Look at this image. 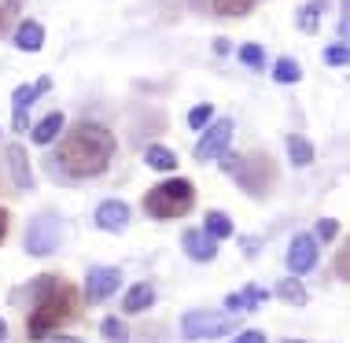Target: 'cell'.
<instances>
[{
  "mask_svg": "<svg viewBox=\"0 0 350 343\" xmlns=\"http://www.w3.org/2000/svg\"><path fill=\"white\" fill-rule=\"evenodd\" d=\"M33 133V144H41V148H49L55 137H59L63 133V111H52V114H44L41 122H37V126L30 129Z\"/></svg>",
  "mask_w": 350,
  "mask_h": 343,
  "instance_id": "2e32d148",
  "label": "cell"
},
{
  "mask_svg": "<svg viewBox=\"0 0 350 343\" xmlns=\"http://www.w3.org/2000/svg\"><path fill=\"white\" fill-rule=\"evenodd\" d=\"M4 236H8V211L0 207V244H4Z\"/></svg>",
  "mask_w": 350,
  "mask_h": 343,
  "instance_id": "1f68e13d",
  "label": "cell"
},
{
  "mask_svg": "<svg viewBox=\"0 0 350 343\" xmlns=\"http://www.w3.org/2000/svg\"><path fill=\"white\" fill-rule=\"evenodd\" d=\"M277 299H284L288 307H306L310 292H306V284H302L299 277H284V281H277Z\"/></svg>",
  "mask_w": 350,
  "mask_h": 343,
  "instance_id": "e0dca14e",
  "label": "cell"
},
{
  "mask_svg": "<svg viewBox=\"0 0 350 343\" xmlns=\"http://www.w3.org/2000/svg\"><path fill=\"white\" fill-rule=\"evenodd\" d=\"M44 343H81L78 336H52V340H44Z\"/></svg>",
  "mask_w": 350,
  "mask_h": 343,
  "instance_id": "d6a6232c",
  "label": "cell"
},
{
  "mask_svg": "<svg viewBox=\"0 0 350 343\" xmlns=\"http://www.w3.org/2000/svg\"><path fill=\"white\" fill-rule=\"evenodd\" d=\"M284 144H288V163H291V166H310V163H314V144H310L306 137L291 133Z\"/></svg>",
  "mask_w": 350,
  "mask_h": 343,
  "instance_id": "d6986e66",
  "label": "cell"
},
{
  "mask_svg": "<svg viewBox=\"0 0 350 343\" xmlns=\"http://www.w3.org/2000/svg\"><path fill=\"white\" fill-rule=\"evenodd\" d=\"M203 233L211 236V240H229L236 229H232V218L225 214V211H211V214L203 218Z\"/></svg>",
  "mask_w": 350,
  "mask_h": 343,
  "instance_id": "ac0fdd59",
  "label": "cell"
},
{
  "mask_svg": "<svg viewBox=\"0 0 350 343\" xmlns=\"http://www.w3.org/2000/svg\"><path fill=\"white\" fill-rule=\"evenodd\" d=\"M240 63L251 66V71H262V66H266V52H262V45L243 41V45H240Z\"/></svg>",
  "mask_w": 350,
  "mask_h": 343,
  "instance_id": "603a6c76",
  "label": "cell"
},
{
  "mask_svg": "<svg viewBox=\"0 0 350 343\" xmlns=\"http://www.w3.org/2000/svg\"><path fill=\"white\" fill-rule=\"evenodd\" d=\"M288 343H299V340H288Z\"/></svg>",
  "mask_w": 350,
  "mask_h": 343,
  "instance_id": "e575fe53",
  "label": "cell"
},
{
  "mask_svg": "<svg viewBox=\"0 0 350 343\" xmlns=\"http://www.w3.org/2000/svg\"><path fill=\"white\" fill-rule=\"evenodd\" d=\"M155 299H159L155 288H151L148 281H140V284H133V288L126 292V299H122V310H126V314H140V310H148Z\"/></svg>",
  "mask_w": 350,
  "mask_h": 343,
  "instance_id": "9a60e30c",
  "label": "cell"
},
{
  "mask_svg": "<svg viewBox=\"0 0 350 343\" xmlns=\"http://www.w3.org/2000/svg\"><path fill=\"white\" fill-rule=\"evenodd\" d=\"M118 284H122L118 266H92V270L85 273V299L103 303V299H111V295L118 292Z\"/></svg>",
  "mask_w": 350,
  "mask_h": 343,
  "instance_id": "ba28073f",
  "label": "cell"
},
{
  "mask_svg": "<svg viewBox=\"0 0 350 343\" xmlns=\"http://www.w3.org/2000/svg\"><path fill=\"white\" fill-rule=\"evenodd\" d=\"M49 89H52V81H49V78H37L33 85H18V89L12 92V107H15L12 129H15V133L30 129V103H33L37 97H44Z\"/></svg>",
  "mask_w": 350,
  "mask_h": 343,
  "instance_id": "9c48e42d",
  "label": "cell"
},
{
  "mask_svg": "<svg viewBox=\"0 0 350 343\" xmlns=\"http://www.w3.org/2000/svg\"><path fill=\"white\" fill-rule=\"evenodd\" d=\"M214 52H217V55H229V52H232V45L225 41V37H214Z\"/></svg>",
  "mask_w": 350,
  "mask_h": 343,
  "instance_id": "4dcf8cb0",
  "label": "cell"
},
{
  "mask_svg": "<svg viewBox=\"0 0 350 343\" xmlns=\"http://www.w3.org/2000/svg\"><path fill=\"white\" fill-rule=\"evenodd\" d=\"M96 225L103 233H122V229L129 225V207L122 203V199H103L96 207Z\"/></svg>",
  "mask_w": 350,
  "mask_h": 343,
  "instance_id": "7c38bea8",
  "label": "cell"
},
{
  "mask_svg": "<svg viewBox=\"0 0 350 343\" xmlns=\"http://www.w3.org/2000/svg\"><path fill=\"white\" fill-rule=\"evenodd\" d=\"M232 343H266V332H258V329H243L240 336H232Z\"/></svg>",
  "mask_w": 350,
  "mask_h": 343,
  "instance_id": "f546056e",
  "label": "cell"
},
{
  "mask_svg": "<svg viewBox=\"0 0 350 343\" xmlns=\"http://www.w3.org/2000/svg\"><path fill=\"white\" fill-rule=\"evenodd\" d=\"M302 78V66L291 60V55H280L277 63H273V81L277 85H295Z\"/></svg>",
  "mask_w": 350,
  "mask_h": 343,
  "instance_id": "7402d4cb",
  "label": "cell"
},
{
  "mask_svg": "<svg viewBox=\"0 0 350 343\" xmlns=\"http://www.w3.org/2000/svg\"><path fill=\"white\" fill-rule=\"evenodd\" d=\"M317 259H321V251H317L314 236L310 233L291 236V244H288V277H306V273L317 266Z\"/></svg>",
  "mask_w": 350,
  "mask_h": 343,
  "instance_id": "52a82bcc",
  "label": "cell"
},
{
  "mask_svg": "<svg viewBox=\"0 0 350 343\" xmlns=\"http://www.w3.org/2000/svg\"><path fill=\"white\" fill-rule=\"evenodd\" d=\"M4 163H8V174H12L15 188H33V170H30V155H26L23 144H8L4 148Z\"/></svg>",
  "mask_w": 350,
  "mask_h": 343,
  "instance_id": "30bf717a",
  "label": "cell"
},
{
  "mask_svg": "<svg viewBox=\"0 0 350 343\" xmlns=\"http://www.w3.org/2000/svg\"><path fill=\"white\" fill-rule=\"evenodd\" d=\"M18 8H23V0H0V34L12 26V18H18Z\"/></svg>",
  "mask_w": 350,
  "mask_h": 343,
  "instance_id": "f1b7e54d",
  "label": "cell"
},
{
  "mask_svg": "<svg viewBox=\"0 0 350 343\" xmlns=\"http://www.w3.org/2000/svg\"><path fill=\"white\" fill-rule=\"evenodd\" d=\"M4 340H8V321L0 318V343H4Z\"/></svg>",
  "mask_w": 350,
  "mask_h": 343,
  "instance_id": "836d02e7",
  "label": "cell"
},
{
  "mask_svg": "<svg viewBox=\"0 0 350 343\" xmlns=\"http://www.w3.org/2000/svg\"><path fill=\"white\" fill-rule=\"evenodd\" d=\"M236 329L232 314H214V310H188L181 318V336L185 340H217L229 336Z\"/></svg>",
  "mask_w": 350,
  "mask_h": 343,
  "instance_id": "277c9868",
  "label": "cell"
},
{
  "mask_svg": "<svg viewBox=\"0 0 350 343\" xmlns=\"http://www.w3.org/2000/svg\"><path fill=\"white\" fill-rule=\"evenodd\" d=\"M144 163H148L151 170H159V174H170V170L177 166V159H174V151L163 148V144H148V148H144Z\"/></svg>",
  "mask_w": 350,
  "mask_h": 343,
  "instance_id": "44dd1931",
  "label": "cell"
},
{
  "mask_svg": "<svg viewBox=\"0 0 350 343\" xmlns=\"http://www.w3.org/2000/svg\"><path fill=\"white\" fill-rule=\"evenodd\" d=\"M325 12H328V0H310V4L299 12V18H295L299 30L302 34H317L321 30V15H325Z\"/></svg>",
  "mask_w": 350,
  "mask_h": 343,
  "instance_id": "ffe728a7",
  "label": "cell"
},
{
  "mask_svg": "<svg viewBox=\"0 0 350 343\" xmlns=\"http://www.w3.org/2000/svg\"><path fill=\"white\" fill-rule=\"evenodd\" d=\"M211 122H214V107H211V103H196V107L188 111V126H192V129H206Z\"/></svg>",
  "mask_w": 350,
  "mask_h": 343,
  "instance_id": "4316f807",
  "label": "cell"
},
{
  "mask_svg": "<svg viewBox=\"0 0 350 343\" xmlns=\"http://www.w3.org/2000/svg\"><path fill=\"white\" fill-rule=\"evenodd\" d=\"M63 240V222L55 218L52 211L37 214L30 229H26V255H33V259H44V255H55V247Z\"/></svg>",
  "mask_w": 350,
  "mask_h": 343,
  "instance_id": "5b68a950",
  "label": "cell"
},
{
  "mask_svg": "<svg viewBox=\"0 0 350 343\" xmlns=\"http://www.w3.org/2000/svg\"><path fill=\"white\" fill-rule=\"evenodd\" d=\"M115 155V133L92 118H81L67 129V137L55 148V166L70 177H100Z\"/></svg>",
  "mask_w": 350,
  "mask_h": 343,
  "instance_id": "6da1fadb",
  "label": "cell"
},
{
  "mask_svg": "<svg viewBox=\"0 0 350 343\" xmlns=\"http://www.w3.org/2000/svg\"><path fill=\"white\" fill-rule=\"evenodd\" d=\"M325 63H328V66H347V63H350V45H347V41H332V45L325 49Z\"/></svg>",
  "mask_w": 350,
  "mask_h": 343,
  "instance_id": "484cf974",
  "label": "cell"
},
{
  "mask_svg": "<svg viewBox=\"0 0 350 343\" xmlns=\"http://www.w3.org/2000/svg\"><path fill=\"white\" fill-rule=\"evenodd\" d=\"M181 244H185V251L192 262H214L217 259V240H211L203 229H185Z\"/></svg>",
  "mask_w": 350,
  "mask_h": 343,
  "instance_id": "8fae6325",
  "label": "cell"
},
{
  "mask_svg": "<svg viewBox=\"0 0 350 343\" xmlns=\"http://www.w3.org/2000/svg\"><path fill=\"white\" fill-rule=\"evenodd\" d=\"M266 299H269L266 288H258V284H247L243 292L225 295V310H229V314H251V310H258Z\"/></svg>",
  "mask_w": 350,
  "mask_h": 343,
  "instance_id": "4fadbf2b",
  "label": "cell"
},
{
  "mask_svg": "<svg viewBox=\"0 0 350 343\" xmlns=\"http://www.w3.org/2000/svg\"><path fill=\"white\" fill-rule=\"evenodd\" d=\"M232 118H214L211 126L203 129V137L196 140V159L200 163H211V159L217 155H225V148H229V140H232Z\"/></svg>",
  "mask_w": 350,
  "mask_h": 343,
  "instance_id": "8992f818",
  "label": "cell"
},
{
  "mask_svg": "<svg viewBox=\"0 0 350 343\" xmlns=\"http://www.w3.org/2000/svg\"><path fill=\"white\" fill-rule=\"evenodd\" d=\"M30 288H33V310L30 321H26V332H30V340H44L55 325L74 318V288L55 273H41Z\"/></svg>",
  "mask_w": 350,
  "mask_h": 343,
  "instance_id": "7a4b0ae2",
  "label": "cell"
},
{
  "mask_svg": "<svg viewBox=\"0 0 350 343\" xmlns=\"http://www.w3.org/2000/svg\"><path fill=\"white\" fill-rule=\"evenodd\" d=\"M196 207V185L188 177H170L163 185L148 188L144 196V211L159 222H170V218H185Z\"/></svg>",
  "mask_w": 350,
  "mask_h": 343,
  "instance_id": "3957f363",
  "label": "cell"
},
{
  "mask_svg": "<svg viewBox=\"0 0 350 343\" xmlns=\"http://www.w3.org/2000/svg\"><path fill=\"white\" fill-rule=\"evenodd\" d=\"M336 236H339V222H336V218H321V222H317V236H314V240H321V244H332Z\"/></svg>",
  "mask_w": 350,
  "mask_h": 343,
  "instance_id": "83f0119b",
  "label": "cell"
},
{
  "mask_svg": "<svg viewBox=\"0 0 350 343\" xmlns=\"http://www.w3.org/2000/svg\"><path fill=\"white\" fill-rule=\"evenodd\" d=\"M100 332H103V340H107V343H129V329L122 325L118 318H103Z\"/></svg>",
  "mask_w": 350,
  "mask_h": 343,
  "instance_id": "cb8c5ba5",
  "label": "cell"
},
{
  "mask_svg": "<svg viewBox=\"0 0 350 343\" xmlns=\"http://www.w3.org/2000/svg\"><path fill=\"white\" fill-rule=\"evenodd\" d=\"M15 49L18 52H41L44 49V26L37 18H23L15 30Z\"/></svg>",
  "mask_w": 350,
  "mask_h": 343,
  "instance_id": "5bb4252c",
  "label": "cell"
},
{
  "mask_svg": "<svg viewBox=\"0 0 350 343\" xmlns=\"http://www.w3.org/2000/svg\"><path fill=\"white\" fill-rule=\"evenodd\" d=\"M217 15H247L254 8V0H211Z\"/></svg>",
  "mask_w": 350,
  "mask_h": 343,
  "instance_id": "d4e9b609",
  "label": "cell"
}]
</instances>
